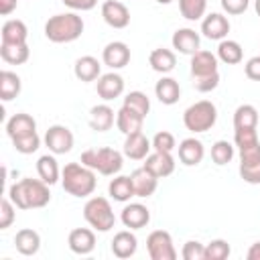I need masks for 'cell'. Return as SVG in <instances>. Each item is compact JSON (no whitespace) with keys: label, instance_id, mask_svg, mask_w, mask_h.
<instances>
[{"label":"cell","instance_id":"cell-1","mask_svg":"<svg viewBox=\"0 0 260 260\" xmlns=\"http://www.w3.org/2000/svg\"><path fill=\"white\" fill-rule=\"evenodd\" d=\"M51 185L43 179H20L8 187V197L18 209H41L51 201Z\"/></svg>","mask_w":260,"mask_h":260},{"label":"cell","instance_id":"cell-2","mask_svg":"<svg viewBox=\"0 0 260 260\" xmlns=\"http://www.w3.org/2000/svg\"><path fill=\"white\" fill-rule=\"evenodd\" d=\"M61 185L73 197H89L95 191V171L79 162H67L61 171Z\"/></svg>","mask_w":260,"mask_h":260},{"label":"cell","instance_id":"cell-3","mask_svg":"<svg viewBox=\"0 0 260 260\" xmlns=\"http://www.w3.org/2000/svg\"><path fill=\"white\" fill-rule=\"evenodd\" d=\"M83 32V18L77 12L55 14L45 22V37L51 43H73Z\"/></svg>","mask_w":260,"mask_h":260},{"label":"cell","instance_id":"cell-4","mask_svg":"<svg viewBox=\"0 0 260 260\" xmlns=\"http://www.w3.org/2000/svg\"><path fill=\"white\" fill-rule=\"evenodd\" d=\"M85 167L93 169L95 173L104 177H114L122 171L124 167V152L112 148V146H102V148H87L81 152L79 158Z\"/></svg>","mask_w":260,"mask_h":260},{"label":"cell","instance_id":"cell-5","mask_svg":"<svg viewBox=\"0 0 260 260\" xmlns=\"http://www.w3.org/2000/svg\"><path fill=\"white\" fill-rule=\"evenodd\" d=\"M215 122H217V108L209 100H199L183 112V124L193 134L211 130Z\"/></svg>","mask_w":260,"mask_h":260},{"label":"cell","instance_id":"cell-6","mask_svg":"<svg viewBox=\"0 0 260 260\" xmlns=\"http://www.w3.org/2000/svg\"><path fill=\"white\" fill-rule=\"evenodd\" d=\"M83 217L95 232H110L116 223V215L112 211V205L106 197H89L83 205Z\"/></svg>","mask_w":260,"mask_h":260},{"label":"cell","instance_id":"cell-7","mask_svg":"<svg viewBox=\"0 0 260 260\" xmlns=\"http://www.w3.org/2000/svg\"><path fill=\"white\" fill-rule=\"evenodd\" d=\"M146 250L152 260H175L177 250L173 244V238L165 230H154L146 238Z\"/></svg>","mask_w":260,"mask_h":260},{"label":"cell","instance_id":"cell-8","mask_svg":"<svg viewBox=\"0 0 260 260\" xmlns=\"http://www.w3.org/2000/svg\"><path fill=\"white\" fill-rule=\"evenodd\" d=\"M43 140H45V146H47L53 154H67V152L73 148V142H75L73 132H71L67 126H63V124H53V126H49Z\"/></svg>","mask_w":260,"mask_h":260},{"label":"cell","instance_id":"cell-9","mask_svg":"<svg viewBox=\"0 0 260 260\" xmlns=\"http://www.w3.org/2000/svg\"><path fill=\"white\" fill-rule=\"evenodd\" d=\"M102 18L112 28H126L130 24V10L120 0H106L102 4Z\"/></svg>","mask_w":260,"mask_h":260},{"label":"cell","instance_id":"cell-10","mask_svg":"<svg viewBox=\"0 0 260 260\" xmlns=\"http://www.w3.org/2000/svg\"><path fill=\"white\" fill-rule=\"evenodd\" d=\"M102 61H104V65H108L112 71L126 67V65L130 63V49H128V45L122 43V41H112V43H108V45L104 47V51H102Z\"/></svg>","mask_w":260,"mask_h":260},{"label":"cell","instance_id":"cell-11","mask_svg":"<svg viewBox=\"0 0 260 260\" xmlns=\"http://www.w3.org/2000/svg\"><path fill=\"white\" fill-rule=\"evenodd\" d=\"M201 32L209 41H223L230 32V20L221 12H211L201 20Z\"/></svg>","mask_w":260,"mask_h":260},{"label":"cell","instance_id":"cell-12","mask_svg":"<svg viewBox=\"0 0 260 260\" xmlns=\"http://www.w3.org/2000/svg\"><path fill=\"white\" fill-rule=\"evenodd\" d=\"M67 246L73 254H79V256L91 254L95 248V232L89 228H75L69 232Z\"/></svg>","mask_w":260,"mask_h":260},{"label":"cell","instance_id":"cell-13","mask_svg":"<svg viewBox=\"0 0 260 260\" xmlns=\"http://www.w3.org/2000/svg\"><path fill=\"white\" fill-rule=\"evenodd\" d=\"M95 89H98V95L106 102L110 100H116L124 93V77L116 71H110V73H104L98 77V83H95Z\"/></svg>","mask_w":260,"mask_h":260},{"label":"cell","instance_id":"cell-14","mask_svg":"<svg viewBox=\"0 0 260 260\" xmlns=\"http://www.w3.org/2000/svg\"><path fill=\"white\" fill-rule=\"evenodd\" d=\"M150 150H152V142L142 134V130L128 134L124 140V148H122L124 156L132 160H144L150 154Z\"/></svg>","mask_w":260,"mask_h":260},{"label":"cell","instance_id":"cell-15","mask_svg":"<svg viewBox=\"0 0 260 260\" xmlns=\"http://www.w3.org/2000/svg\"><path fill=\"white\" fill-rule=\"evenodd\" d=\"M177 150H179V160L185 167H197L203 160V156H205V146L195 136L181 140L179 146H177Z\"/></svg>","mask_w":260,"mask_h":260},{"label":"cell","instance_id":"cell-16","mask_svg":"<svg viewBox=\"0 0 260 260\" xmlns=\"http://www.w3.org/2000/svg\"><path fill=\"white\" fill-rule=\"evenodd\" d=\"M171 43H173V49L183 53V55H193V53H197L201 49V37L193 28H189V26L177 28L173 32Z\"/></svg>","mask_w":260,"mask_h":260},{"label":"cell","instance_id":"cell-17","mask_svg":"<svg viewBox=\"0 0 260 260\" xmlns=\"http://www.w3.org/2000/svg\"><path fill=\"white\" fill-rule=\"evenodd\" d=\"M217 55H213L211 51H203L199 49L197 53L191 55V77H205V75H213L217 73Z\"/></svg>","mask_w":260,"mask_h":260},{"label":"cell","instance_id":"cell-18","mask_svg":"<svg viewBox=\"0 0 260 260\" xmlns=\"http://www.w3.org/2000/svg\"><path fill=\"white\" fill-rule=\"evenodd\" d=\"M120 219H122L124 228H128V230H142L150 221V211L142 203H128L122 209Z\"/></svg>","mask_w":260,"mask_h":260},{"label":"cell","instance_id":"cell-19","mask_svg":"<svg viewBox=\"0 0 260 260\" xmlns=\"http://www.w3.org/2000/svg\"><path fill=\"white\" fill-rule=\"evenodd\" d=\"M152 175H156L158 179H165L169 175H173L175 171V158L171 152H160V150H154L150 152L146 158H144V165Z\"/></svg>","mask_w":260,"mask_h":260},{"label":"cell","instance_id":"cell-20","mask_svg":"<svg viewBox=\"0 0 260 260\" xmlns=\"http://www.w3.org/2000/svg\"><path fill=\"white\" fill-rule=\"evenodd\" d=\"M130 179H132V187H134V195H136V197L146 199V197H150V195L156 191L158 177L152 175L146 167H140V169L132 171Z\"/></svg>","mask_w":260,"mask_h":260},{"label":"cell","instance_id":"cell-21","mask_svg":"<svg viewBox=\"0 0 260 260\" xmlns=\"http://www.w3.org/2000/svg\"><path fill=\"white\" fill-rule=\"evenodd\" d=\"M116 122V112L108 104H98L89 110V128L95 132H108Z\"/></svg>","mask_w":260,"mask_h":260},{"label":"cell","instance_id":"cell-22","mask_svg":"<svg viewBox=\"0 0 260 260\" xmlns=\"http://www.w3.org/2000/svg\"><path fill=\"white\" fill-rule=\"evenodd\" d=\"M37 132V120L30 116V114H24V112H18L14 114L8 122H6V134L8 138H18V136H26V134H32Z\"/></svg>","mask_w":260,"mask_h":260},{"label":"cell","instance_id":"cell-23","mask_svg":"<svg viewBox=\"0 0 260 260\" xmlns=\"http://www.w3.org/2000/svg\"><path fill=\"white\" fill-rule=\"evenodd\" d=\"M73 73H75V77H77L79 81L89 83V81H95V79L102 75V65H100V61H98L95 57L83 55V57H79V59L75 61Z\"/></svg>","mask_w":260,"mask_h":260},{"label":"cell","instance_id":"cell-24","mask_svg":"<svg viewBox=\"0 0 260 260\" xmlns=\"http://www.w3.org/2000/svg\"><path fill=\"white\" fill-rule=\"evenodd\" d=\"M154 95H156V100H158L160 104L173 106V104H177L179 98H181V85H179L177 79L162 75V77L156 81V85H154Z\"/></svg>","mask_w":260,"mask_h":260},{"label":"cell","instance_id":"cell-25","mask_svg":"<svg viewBox=\"0 0 260 260\" xmlns=\"http://www.w3.org/2000/svg\"><path fill=\"white\" fill-rule=\"evenodd\" d=\"M136 248H138V240L136 236L130 232V230H122L114 236L112 240V254L116 258H130L136 254Z\"/></svg>","mask_w":260,"mask_h":260},{"label":"cell","instance_id":"cell-26","mask_svg":"<svg viewBox=\"0 0 260 260\" xmlns=\"http://www.w3.org/2000/svg\"><path fill=\"white\" fill-rule=\"evenodd\" d=\"M14 246L22 256H35L41 250V236L30 228H22L14 236Z\"/></svg>","mask_w":260,"mask_h":260},{"label":"cell","instance_id":"cell-27","mask_svg":"<svg viewBox=\"0 0 260 260\" xmlns=\"http://www.w3.org/2000/svg\"><path fill=\"white\" fill-rule=\"evenodd\" d=\"M0 37H2V43H6V45H22L28 39V28L22 20L10 18L2 24Z\"/></svg>","mask_w":260,"mask_h":260},{"label":"cell","instance_id":"cell-28","mask_svg":"<svg viewBox=\"0 0 260 260\" xmlns=\"http://www.w3.org/2000/svg\"><path fill=\"white\" fill-rule=\"evenodd\" d=\"M142 124H144V118H142L140 114L132 112V110L126 108V106H122V108L116 112V126H118V130H120L124 136L132 134V132H140V130H142Z\"/></svg>","mask_w":260,"mask_h":260},{"label":"cell","instance_id":"cell-29","mask_svg":"<svg viewBox=\"0 0 260 260\" xmlns=\"http://www.w3.org/2000/svg\"><path fill=\"white\" fill-rule=\"evenodd\" d=\"M148 63H150V67H152L156 73L167 75V73H171V71L175 69V65H177V55H175L171 49L158 47V49L150 51Z\"/></svg>","mask_w":260,"mask_h":260},{"label":"cell","instance_id":"cell-30","mask_svg":"<svg viewBox=\"0 0 260 260\" xmlns=\"http://www.w3.org/2000/svg\"><path fill=\"white\" fill-rule=\"evenodd\" d=\"M37 173L39 179H43L47 185H55L57 181H61V169L57 165V158L51 154H43L37 160Z\"/></svg>","mask_w":260,"mask_h":260},{"label":"cell","instance_id":"cell-31","mask_svg":"<svg viewBox=\"0 0 260 260\" xmlns=\"http://www.w3.org/2000/svg\"><path fill=\"white\" fill-rule=\"evenodd\" d=\"M108 193H110V197H112L114 201H120V203H126V201H130L132 197H136V195H134V187H132V179L126 177V175L114 177V179L110 181V185H108Z\"/></svg>","mask_w":260,"mask_h":260},{"label":"cell","instance_id":"cell-32","mask_svg":"<svg viewBox=\"0 0 260 260\" xmlns=\"http://www.w3.org/2000/svg\"><path fill=\"white\" fill-rule=\"evenodd\" d=\"M217 59L225 65H238L242 63L244 59V51H242V45L238 41H232V39H223L219 41L217 45Z\"/></svg>","mask_w":260,"mask_h":260},{"label":"cell","instance_id":"cell-33","mask_svg":"<svg viewBox=\"0 0 260 260\" xmlns=\"http://www.w3.org/2000/svg\"><path fill=\"white\" fill-rule=\"evenodd\" d=\"M0 57L8 65H22V63L28 61L30 49H28L26 43H22V45H6V43H0Z\"/></svg>","mask_w":260,"mask_h":260},{"label":"cell","instance_id":"cell-34","mask_svg":"<svg viewBox=\"0 0 260 260\" xmlns=\"http://www.w3.org/2000/svg\"><path fill=\"white\" fill-rule=\"evenodd\" d=\"M22 89V81L20 77L14 73V71H8V69H2L0 71V98L4 102H10L14 100Z\"/></svg>","mask_w":260,"mask_h":260},{"label":"cell","instance_id":"cell-35","mask_svg":"<svg viewBox=\"0 0 260 260\" xmlns=\"http://www.w3.org/2000/svg\"><path fill=\"white\" fill-rule=\"evenodd\" d=\"M238 128H258V110L252 104H242L234 112V130Z\"/></svg>","mask_w":260,"mask_h":260},{"label":"cell","instance_id":"cell-36","mask_svg":"<svg viewBox=\"0 0 260 260\" xmlns=\"http://www.w3.org/2000/svg\"><path fill=\"white\" fill-rule=\"evenodd\" d=\"M122 106H126V108H130L132 112L140 114L142 118H146L148 112H150V100H148V95H146L144 91H130V93L124 98V104H122Z\"/></svg>","mask_w":260,"mask_h":260},{"label":"cell","instance_id":"cell-37","mask_svg":"<svg viewBox=\"0 0 260 260\" xmlns=\"http://www.w3.org/2000/svg\"><path fill=\"white\" fill-rule=\"evenodd\" d=\"M181 16L187 20H199L205 16L207 0H179Z\"/></svg>","mask_w":260,"mask_h":260},{"label":"cell","instance_id":"cell-38","mask_svg":"<svg viewBox=\"0 0 260 260\" xmlns=\"http://www.w3.org/2000/svg\"><path fill=\"white\" fill-rule=\"evenodd\" d=\"M234 144L232 142H228V140H217V142H213V146H211V160L217 165V167H223V165H228L232 158H234Z\"/></svg>","mask_w":260,"mask_h":260},{"label":"cell","instance_id":"cell-39","mask_svg":"<svg viewBox=\"0 0 260 260\" xmlns=\"http://www.w3.org/2000/svg\"><path fill=\"white\" fill-rule=\"evenodd\" d=\"M12 146H14V150L20 152V154H32V152H37L39 146H41V136H39L37 132H32V134H26V136L12 138Z\"/></svg>","mask_w":260,"mask_h":260},{"label":"cell","instance_id":"cell-40","mask_svg":"<svg viewBox=\"0 0 260 260\" xmlns=\"http://www.w3.org/2000/svg\"><path fill=\"white\" fill-rule=\"evenodd\" d=\"M230 244L225 240H211L205 244V260H225L230 256Z\"/></svg>","mask_w":260,"mask_h":260},{"label":"cell","instance_id":"cell-41","mask_svg":"<svg viewBox=\"0 0 260 260\" xmlns=\"http://www.w3.org/2000/svg\"><path fill=\"white\" fill-rule=\"evenodd\" d=\"M16 209L18 207L10 201L8 195L2 197V201H0V230H8L12 225V221L16 217Z\"/></svg>","mask_w":260,"mask_h":260},{"label":"cell","instance_id":"cell-42","mask_svg":"<svg viewBox=\"0 0 260 260\" xmlns=\"http://www.w3.org/2000/svg\"><path fill=\"white\" fill-rule=\"evenodd\" d=\"M150 142H152V150H160V152H173V150L177 148L175 136H173L171 132H167V130L156 132Z\"/></svg>","mask_w":260,"mask_h":260},{"label":"cell","instance_id":"cell-43","mask_svg":"<svg viewBox=\"0 0 260 260\" xmlns=\"http://www.w3.org/2000/svg\"><path fill=\"white\" fill-rule=\"evenodd\" d=\"M181 256L185 260H205V244L197 240H189L181 248Z\"/></svg>","mask_w":260,"mask_h":260},{"label":"cell","instance_id":"cell-44","mask_svg":"<svg viewBox=\"0 0 260 260\" xmlns=\"http://www.w3.org/2000/svg\"><path fill=\"white\" fill-rule=\"evenodd\" d=\"M240 177L250 185H260V160L240 162Z\"/></svg>","mask_w":260,"mask_h":260},{"label":"cell","instance_id":"cell-45","mask_svg":"<svg viewBox=\"0 0 260 260\" xmlns=\"http://www.w3.org/2000/svg\"><path fill=\"white\" fill-rule=\"evenodd\" d=\"M256 142H260L256 128H238L234 132V144L238 148H244V146H250V144H256Z\"/></svg>","mask_w":260,"mask_h":260},{"label":"cell","instance_id":"cell-46","mask_svg":"<svg viewBox=\"0 0 260 260\" xmlns=\"http://www.w3.org/2000/svg\"><path fill=\"white\" fill-rule=\"evenodd\" d=\"M193 85H195V89L201 91V93L213 91V89L219 85V73L205 75V77H195V79H193Z\"/></svg>","mask_w":260,"mask_h":260},{"label":"cell","instance_id":"cell-47","mask_svg":"<svg viewBox=\"0 0 260 260\" xmlns=\"http://www.w3.org/2000/svg\"><path fill=\"white\" fill-rule=\"evenodd\" d=\"M221 2V8L225 14H232V16H238V14H244L250 6V0H219Z\"/></svg>","mask_w":260,"mask_h":260},{"label":"cell","instance_id":"cell-48","mask_svg":"<svg viewBox=\"0 0 260 260\" xmlns=\"http://www.w3.org/2000/svg\"><path fill=\"white\" fill-rule=\"evenodd\" d=\"M244 71H246V77L252 79V81H260V55L256 57H250L244 65Z\"/></svg>","mask_w":260,"mask_h":260},{"label":"cell","instance_id":"cell-49","mask_svg":"<svg viewBox=\"0 0 260 260\" xmlns=\"http://www.w3.org/2000/svg\"><path fill=\"white\" fill-rule=\"evenodd\" d=\"M67 8H71V10H75V12H87V10H91V8H95V4H98V0H61Z\"/></svg>","mask_w":260,"mask_h":260},{"label":"cell","instance_id":"cell-50","mask_svg":"<svg viewBox=\"0 0 260 260\" xmlns=\"http://www.w3.org/2000/svg\"><path fill=\"white\" fill-rule=\"evenodd\" d=\"M16 6H18V0H0V14L8 16L16 10Z\"/></svg>","mask_w":260,"mask_h":260},{"label":"cell","instance_id":"cell-51","mask_svg":"<svg viewBox=\"0 0 260 260\" xmlns=\"http://www.w3.org/2000/svg\"><path fill=\"white\" fill-rule=\"evenodd\" d=\"M246 258H248V260H260V242H254V244L248 248Z\"/></svg>","mask_w":260,"mask_h":260},{"label":"cell","instance_id":"cell-52","mask_svg":"<svg viewBox=\"0 0 260 260\" xmlns=\"http://www.w3.org/2000/svg\"><path fill=\"white\" fill-rule=\"evenodd\" d=\"M254 10H256V14L260 16V0H254Z\"/></svg>","mask_w":260,"mask_h":260},{"label":"cell","instance_id":"cell-53","mask_svg":"<svg viewBox=\"0 0 260 260\" xmlns=\"http://www.w3.org/2000/svg\"><path fill=\"white\" fill-rule=\"evenodd\" d=\"M156 2H158V4H171L173 0H156Z\"/></svg>","mask_w":260,"mask_h":260}]
</instances>
